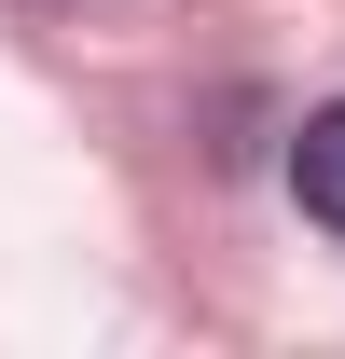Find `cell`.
<instances>
[{
  "mask_svg": "<svg viewBox=\"0 0 345 359\" xmlns=\"http://www.w3.org/2000/svg\"><path fill=\"white\" fill-rule=\"evenodd\" d=\"M290 208H304L318 235H345V97L290 125Z\"/></svg>",
  "mask_w": 345,
  "mask_h": 359,
  "instance_id": "cell-1",
  "label": "cell"
}]
</instances>
